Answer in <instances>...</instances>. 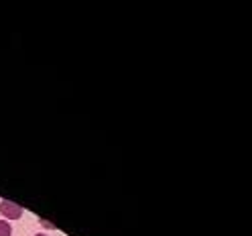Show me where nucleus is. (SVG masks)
I'll return each instance as SVG.
<instances>
[{"label": "nucleus", "mask_w": 252, "mask_h": 236, "mask_svg": "<svg viewBox=\"0 0 252 236\" xmlns=\"http://www.w3.org/2000/svg\"><path fill=\"white\" fill-rule=\"evenodd\" d=\"M0 236H12V226L8 220H0Z\"/></svg>", "instance_id": "2"}, {"label": "nucleus", "mask_w": 252, "mask_h": 236, "mask_svg": "<svg viewBox=\"0 0 252 236\" xmlns=\"http://www.w3.org/2000/svg\"><path fill=\"white\" fill-rule=\"evenodd\" d=\"M33 236H47V234H43V232H39V234H33Z\"/></svg>", "instance_id": "4"}, {"label": "nucleus", "mask_w": 252, "mask_h": 236, "mask_svg": "<svg viewBox=\"0 0 252 236\" xmlns=\"http://www.w3.org/2000/svg\"><path fill=\"white\" fill-rule=\"evenodd\" d=\"M0 214H2L4 220H19L25 210L19 206L17 202H10V200H0Z\"/></svg>", "instance_id": "1"}, {"label": "nucleus", "mask_w": 252, "mask_h": 236, "mask_svg": "<svg viewBox=\"0 0 252 236\" xmlns=\"http://www.w3.org/2000/svg\"><path fill=\"white\" fill-rule=\"evenodd\" d=\"M39 222H41V226H43V228H47V230H55V224L47 222V220H43V218H39Z\"/></svg>", "instance_id": "3"}]
</instances>
